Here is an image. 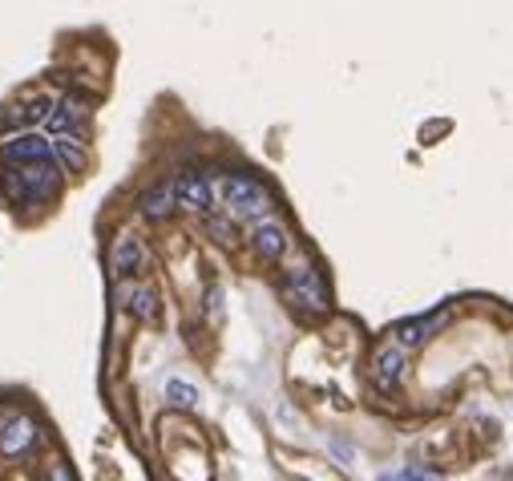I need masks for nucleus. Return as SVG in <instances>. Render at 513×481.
Here are the masks:
<instances>
[{
	"instance_id": "obj_1",
	"label": "nucleus",
	"mask_w": 513,
	"mask_h": 481,
	"mask_svg": "<svg viewBox=\"0 0 513 481\" xmlns=\"http://www.w3.org/2000/svg\"><path fill=\"white\" fill-rule=\"evenodd\" d=\"M57 170L53 162H25L0 175V191L9 194V202H45L57 194Z\"/></svg>"
},
{
	"instance_id": "obj_2",
	"label": "nucleus",
	"mask_w": 513,
	"mask_h": 481,
	"mask_svg": "<svg viewBox=\"0 0 513 481\" xmlns=\"http://www.w3.org/2000/svg\"><path fill=\"white\" fill-rule=\"evenodd\" d=\"M223 199H226V207L235 210L239 219L259 223V219H267V215H271V194H267V186H263L259 178L226 175L223 178Z\"/></svg>"
},
{
	"instance_id": "obj_3",
	"label": "nucleus",
	"mask_w": 513,
	"mask_h": 481,
	"mask_svg": "<svg viewBox=\"0 0 513 481\" xmlns=\"http://www.w3.org/2000/svg\"><path fill=\"white\" fill-rule=\"evenodd\" d=\"M86 118H89V102L73 94L65 102H57V110L45 118V130H49V138H81V122Z\"/></svg>"
},
{
	"instance_id": "obj_4",
	"label": "nucleus",
	"mask_w": 513,
	"mask_h": 481,
	"mask_svg": "<svg viewBox=\"0 0 513 481\" xmlns=\"http://www.w3.org/2000/svg\"><path fill=\"white\" fill-rule=\"evenodd\" d=\"M288 296L296 299L299 307H307V312H323L328 307V291H323V280L312 272V267H291L288 272Z\"/></svg>"
},
{
	"instance_id": "obj_5",
	"label": "nucleus",
	"mask_w": 513,
	"mask_h": 481,
	"mask_svg": "<svg viewBox=\"0 0 513 481\" xmlns=\"http://www.w3.org/2000/svg\"><path fill=\"white\" fill-rule=\"evenodd\" d=\"M0 162H57L53 154V142L33 138V134H20V138H4L0 142Z\"/></svg>"
},
{
	"instance_id": "obj_6",
	"label": "nucleus",
	"mask_w": 513,
	"mask_h": 481,
	"mask_svg": "<svg viewBox=\"0 0 513 481\" xmlns=\"http://www.w3.org/2000/svg\"><path fill=\"white\" fill-rule=\"evenodd\" d=\"M146 243H142L134 231H126V235H118V243H113L110 251V263H113V272L118 275H138L142 267H146Z\"/></svg>"
},
{
	"instance_id": "obj_7",
	"label": "nucleus",
	"mask_w": 513,
	"mask_h": 481,
	"mask_svg": "<svg viewBox=\"0 0 513 481\" xmlns=\"http://www.w3.org/2000/svg\"><path fill=\"white\" fill-rule=\"evenodd\" d=\"M118 304L126 307V312L134 315V320H142V324H150V320H158L162 315V304H158V291L154 288H130V283H122L118 288Z\"/></svg>"
},
{
	"instance_id": "obj_8",
	"label": "nucleus",
	"mask_w": 513,
	"mask_h": 481,
	"mask_svg": "<svg viewBox=\"0 0 513 481\" xmlns=\"http://www.w3.org/2000/svg\"><path fill=\"white\" fill-rule=\"evenodd\" d=\"M175 191H178V207L210 210V183H207V175H199V170H183V175L175 178Z\"/></svg>"
},
{
	"instance_id": "obj_9",
	"label": "nucleus",
	"mask_w": 513,
	"mask_h": 481,
	"mask_svg": "<svg viewBox=\"0 0 513 481\" xmlns=\"http://www.w3.org/2000/svg\"><path fill=\"white\" fill-rule=\"evenodd\" d=\"M37 445V425L28 417H12L4 429H0V453L4 457H20Z\"/></svg>"
},
{
	"instance_id": "obj_10",
	"label": "nucleus",
	"mask_w": 513,
	"mask_h": 481,
	"mask_svg": "<svg viewBox=\"0 0 513 481\" xmlns=\"http://www.w3.org/2000/svg\"><path fill=\"white\" fill-rule=\"evenodd\" d=\"M251 243H255V251H259L263 259H279V255L288 251V231L279 227V223H271V219H259L255 223Z\"/></svg>"
},
{
	"instance_id": "obj_11",
	"label": "nucleus",
	"mask_w": 513,
	"mask_h": 481,
	"mask_svg": "<svg viewBox=\"0 0 513 481\" xmlns=\"http://www.w3.org/2000/svg\"><path fill=\"white\" fill-rule=\"evenodd\" d=\"M175 207H178V191H175V183L154 186V191H150L146 199H142V215H146L150 223H162Z\"/></svg>"
},
{
	"instance_id": "obj_12",
	"label": "nucleus",
	"mask_w": 513,
	"mask_h": 481,
	"mask_svg": "<svg viewBox=\"0 0 513 481\" xmlns=\"http://www.w3.org/2000/svg\"><path fill=\"white\" fill-rule=\"evenodd\" d=\"M53 154H57V162H61L69 175L86 170V146H81V138H53Z\"/></svg>"
},
{
	"instance_id": "obj_13",
	"label": "nucleus",
	"mask_w": 513,
	"mask_h": 481,
	"mask_svg": "<svg viewBox=\"0 0 513 481\" xmlns=\"http://www.w3.org/2000/svg\"><path fill=\"white\" fill-rule=\"evenodd\" d=\"M53 110H57V102H53V97H33V102H25V105H17V110H9V122L33 126V122H45Z\"/></svg>"
},
{
	"instance_id": "obj_14",
	"label": "nucleus",
	"mask_w": 513,
	"mask_h": 481,
	"mask_svg": "<svg viewBox=\"0 0 513 481\" xmlns=\"http://www.w3.org/2000/svg\"><path fill=\"white\" fill-rule=\"evenodd\" d=\"M396 377H401V352L384 348L380 356H376V380H380L384 388H392V385H396Z\"/></svg>"
},
{
	"instance_id": "obj_15",
	"label": "nucleus",
	"mask_w": 513,
	"mask_h": 481,
	"mask_svg": "<svg viewBox=\"0 0 513 481\" xmlns=\"http://www.w3.org/2000/svg\"><path fill=\"white\" fill-rule=\"evenodd\" d=\"M166 396H170V401H175V404H186V409H191V404L199 401V393H194V385H186V380H170V385H166Z\"/></svg>"
},
{
	"instance_id": "obj_16",
	"label": "nucleus",
	"mask_w": 513,
	"mask_h": 481,
	"mask_svg": "<svg viewBox=\"0 0 513 481\" xmlns=\"http://www.w3.org/2000/svg\"><path fill=\"white\" fill-rule=\"evenodd\" d=\"M41 481H73V477H69V469H65V465L57 461V457H53V461H45Z\"/></svg>"
},
{
	"instance_id": "obj_17",
	"label": "nucleus",
	"mask_w": 513,
	"mask_h": 481,
	"mask_svg": "<svg viewBox=\"0 0 513 481\" xmlns=\"http://www.w3.org/2000/svg\"><path fill=\"white\" fill-rule=\"evenodd\" d=\"M207 227H210V235L223 239V243H231V239H235V235H231V227H226V219H207Z\"/></svg>"
}]
</instances>
